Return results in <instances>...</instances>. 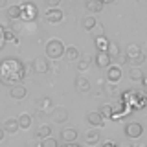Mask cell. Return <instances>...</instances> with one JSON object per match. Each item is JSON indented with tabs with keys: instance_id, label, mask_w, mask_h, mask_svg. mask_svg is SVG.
<instances>
[{
	"instance_id": "26",
	"label": "cell",
	"mask_w": 147,
	"mask_h": 147,
	"mask_svg": "<svg viewBox=\"0 0 147 147\" xmlns=\"http://www.w3.org/2000/svg\"><path fill=\"white\" fill-rule=\"evenodd\" d=\"M2 37L4 40H7V42H17V35L13 30H2Z\"/></svg>"
},
{
	"instance_id": "32",
	"label": "cell",
	"mask_w": 147,
	"mask_h": 147,
	"mask_svg": "<svg viewBox=\"0 0 147 147\" xmlns=\"http://www.w3.org/2000/svg\"><path fill=\"white\" fill-rule=\"evenodd\" d=\"M112 61H116V64L119 66V64H125V63L129 61V59H127V55H125V53H121V52H119V53L116 55V57L112 59Z\"/></svg>"
},
{
	"instance_id": "35",
	"label": "cell",
	"mask_w": 147,
	"mask_h": 147,
	"mask_svg": "<svg viewBox=\"0 0 147 147\" xmlns=\"http://www.w3.org/2000/svg\"><path fill=\"white\" fill-rule=\"evenodd\" d=\"M103 147H116L114 142H103Z\"/></svg>"
},
{
	"instance_id": "33",
	"label": "cell",
	"mask_w": 147,
	"mask_h": 147,
	"mask_svg": "<svg viewBox=\"0 0 147 147\" xmlns=\"http://www.w3.org/2000/svg\"><path fill=\"white\" fill-rule=\"evenodd\" d=\"M107 94L116 96V83H109V81H107Z\"/></svg>"
},
{
	"instance_id": "16",
	"label": "cell",
	"mask_w": 147,
	"mask_h": 147,
	"mask_svg": "<svg viewBox=\"0 0 147 147\" xmlns=\"http://www.w3.org/2000/svg\"><path fill=\"white\" fill-rule=\"evenodd\" d=\"M79 50L76 48V46H64V57L68 59V61H77L79 59Z\"/></svg>"
},
{
	"instance_id": "15",
	"label": "cell",
	"mask_w": 147,
	"mask_h": 147,
	"mask_svg": "<svg viewBox=\"0 0 147 147\" xmlns=\"http://www.w3.org/2000/svg\"><path fill=\"white\" fill-rule=\"evenodd\" d=\"M61 138L66 144H70V142H76V138H77V131L74 127H66L64 131L61 132Z\"/></svg>"
},
{
	"instance_id": "44",
	"label": "cell",
	"mask_w": 147,
	"mask_h": 147,
	"mask_svg": "<svg viewBox=\"0 0 147 147\" xmlns=\"http://www.w3.org/2000/svg\"><path fill=\"white\" fill-rule=\"evenodd\" d=\"M145 147H147V145H145Z\"/></svg>"
},
{
	"instance_id": "11",
	"label": "cell",
	"mask_w": 147,
	"mask_h": 147,
	"mask_svg": "<svg viewBox=\"0 0 147 147\" xmlns=\"http://www.w3.org/2000/svg\"><path fill=\"white\" fill-rule=\"evenodd\" d=\"M76 88L81 94H86V92H90V81L85 76H77L76 77Z\"/></svg>"
},
{
	"instance_id": "36",
	"label": "cell",
	"mask_w": 147,
	"mask_h": 147,
	"mask_svg": "<svg viewBox=\"0 0 147 147\" xmlns=\"http://www.w3.org/2000/svg\"><path fill=\"white\" fill-rule=\"evenodd\" d=\"M63 147H81V145H77L76 142H70V144H66V145H63Z\"/></svg>"
},
{
	"instance_id": "42",
	"label": "cell",
	"mask_w": 147,
	"mask_h": 147,
	"mask_svg": "<svg viewBox=\"0 0 147 147\" xmlns=\"http://www.w3.org/2000/svg\"><path fill=\"white\" fill-rule=\"evenodd\" d=\"M136 147H145V144H142V145H136Z\"/></svg>"
},
{
	"instance_id": "31",
	"label": "cell",
	"mask_w": 147,
	"mask_h": 147,
	"mask_svg": "<svg viewBox=\"0 0 147 147\" xmlns=\"http://www.w3.org/2000/svg\"><path fill=\"white\" fill-rule=\"evenodd\" d=\"M131 61H132V66H140L142 63H145V61H147V57H145L144 53H140V55H136L134 59H131Z\"/></svg>"
},
{
	"instance_id": "14",
	"label": "cell",
	"mask_w": 147,
	"mask_h": 147,
	"mask_svg": "<svg viewBox=\"0 0 147 147\" xmlns=\"http://www.w3.org/2000/svg\"><path fill=\"white\" fill-rule=\"evenodd\" d=\"M94 42H96V50H98V52H107L109 46H110V40L105 35H98L94 39Z\"/></svg>"
},
{
	"instance_id": "22",
	"label": "cell",
	"mask_w": 147,
	"mask_h": 147,
	"mask_svg": "<svg viewBox=\"0 0 147 147\" xmlns=\"http://www.w3.org/2000/svg\"><path fill=\"white\" fill-rule=\"evenodd\" d=\"M142 77H144L142 68L140 66H131V70H129V79L131 81H142Z\"/></svg>"
},
{
	"instance_id": "38",
	"label": "cell",
	"mask_w": 147,
	"mask_h": 147,
	"mask_svg": "<svg viewBox=\"0 0 147 147\" xmlns=\"http://www.w3.org/2000/svg\"><path fill=\"white\" fill-rule=\"evenodd\" d=\"M116 147H134V145H131V144H127V142H123V144H119Z\"/></svg>"
},
{
	"instance_id": "2",
	"label": "cell",
	"mask_w": 147,
	"mask_h": 147,
	"mask_svg": "<svg viewBox=\"0 0 147 147\" xmlns=\"http://www.w3.org/2000/svg\"><path fill=\"white\" fill-rule=\"evenodd\" d=\"M64 55V44L59 39H52L46 44V59H61Z\"/></svg>"
},
{
	"instance_id": "19",
	"label": "cell",
	"mask_w": 147,
	"mask_h": 147,
	"mask_svg": "<svg viewBox=\"0 0 147 147\" xmlns=\"http://www.w3.org/2000/svg\"><path fill=\"white\" fill-rule=\"evenodd\" d=\"M85 142L88 145H98L99 144V132L98 131H88L85 134Z\"/></svg>"
},
{
	"instance_id": "4",
	"label": "cell",
	"mask_w": 147,
	"mask_h": 147,
	"mask_svg": "<svg viewBox=\"0 0 147 147\" xmlns=\"http://www.w3.org/2000/svg\"><path fill=\"white\" fill-rule=\"evenodd\" d=\"M68 118H70V112H68L66 107H53L52 109V121L53 123L61 125V123H64Z\"/></svg>"
},
{
	"instance_id": "5",
	"label": "cell",
	"mask_w": 147,
	"mask_h": 147,
	"mask_svg": "<svg viewBox=\"0 0 147 147\" xmlns=\"http://www.w3.org/2000/svg\"><path fill=\"white\" fill-rule=\"evenodd\" d=\"M142 132H144V125L138 121H131L125 125V134L127 138H132V140H136V138L142 136Z\"/></svg>"
},
{
	"instance_id": "20",
	"label": "cell",
	"mask_w": 147,
	"mask_h": 147,
	"mask_svg": "<svg viewBox=\"0 0 147 147\" xmlns=\"http://www.w3.org/2000/svg\"><path fill=\"white\" fill-rule=\"evenodd\" d=\"M140 53H142V50H140V46H138V44H127V48H125L127 59H134L136 55H140Z\"/></svg>"
},
{
	"instance_id": "25",
	"label": "cell",
	"mask_w": 147,
	"mask_h": 147,
	"mask_svg": "<svg viewBox=\"0 0 147 147\" xmlns=\"http://www.w3.org/2000/svg\"><path fill=\"white\" fill-rule=\"evenodd\" d=\"M7 17L11 18V20H17V18H20V4L9 6V7H7Z\"/></svg>"
},
{
	"instance_id": "27",
	"label": "cell",
	"mask_w": 147,
	"mask_h": 147,
	"mask_svg": "<svg viewBox=\"0 0 147 147\" xmlns=\"http://www.w3.org/2000/svg\"><path fill=\"white\" fill-rule=\"evenodd\" d=\"M99 114H101L103 118H109V119H112V114H114V110H112V105H105V107L99 110Z\"/></svg>"
},
{
	"instance_id": "43",
	"label": "cell",
	"mask_w": 147,
	"mask_h": 147,
	"mask_svg": "<svg viewBox=\"0 0 147 147\" xmlns=\"http://www.w3.org/2000/svg\"><path fill=\"white\" fill-rule=\"evenodd\" d=\"M138 2H140V0H138Z\"/></svg>"
},
{
	"instance_id": "13",
	"label": "cell",
	"mask_w": 147,
	"mask_h": 147,
	"mask_svg": "<svg viewBox=\"0 0 147 147\" xmlns=\"http://www.w3.org/2000/svg\"><path fill=\"white\" fill-rule=\"evenodd\" d=\"M48 59H44V57H37L35 61H33V70L37 74H46L48 72Z\"/></svg>"
},
{
	"instance_id": "23",
	"label": "cell",
	"mask_w": 147,
	"mask_h": 147,
	"mask_svg": "<svg viewBox=\"0 0 147 147\" xmlns=\"http://www.w3.org/2000/svg\"><path fill=\"white\" fill-rule=\"evenodd\" d=\"M17 121H18V127L20 129H30V125H31V121H33V119H31V116L30 114H20V116L17 118Z\"/></svg>"
},
{
	"instance_id": "29",
	"label": "cell",
	"mask_w": 147,
	"mask_h": 147,
	"mask_svg": "<svg viewBox=\"0 0 147 147\" xmlns=\"http://www.w3.org/2000/svg\"><path fill=\"white\" fill-rule=\"evenodd\" d=\"M40 144H42V147H59V144H57V140H55V138H52V136L44 138V140L40 142Z\"/></svg>"
},
{
	"instance_id": "40",
	"label": "cell",
	"mask_w": 147,
	"mask_h": 147,
	"mask_svg": "<svg viewBox=\"0 0 147 147\" xmlns=\"http://www.w3.org/2000/svg\"><path fill=\"white\" fill-rule=\"evenodd\" d=\"M2 42H4V37H2V30H0V46H2Z\"/></svg>"
},
{
	"instance_id": "10",
	"label": "cell",
	"mask_w": 147,
	"mask_h": 147,
	"mask_svg": "<svg viewBox=\"0 0 147 147\" xmlns=\"http://www.w3.org/2000/svg\"><path fill=\"white\" fill-rule=\"evenodd\" d=\"M94 61L99 68H109L110 64H112V59H110V55L107 52H98L96 57H94Z\"/></svg>"
},
{
	"instance_id": "12",
	"label": "cell",
	"mask_w": 147,
	"mask_h": 147,
	"mask_svg": "<svg viewBox=\"0 0 147 147\" xmlns=\"http://www.w3.org/2000/svg\"><path fill=\"white\" fill-rule=\"evenodd\" d=\"M103 116H101L99 112H88V116H86V121H88V125L92 127H103Z\"/></svg>"
},
{
	"instance_id": "30",
	"label": "cell",
	"mask_w": 147,
	"mask_h": 147,
	"mask_svg": "<svg viewBox=\"0 0 147 147\" xmlns=\"http://www.w3.org/2000/svg\"><path fill=\"white\" fill-rule=\"evenodd\" d=\"M119 52H121V50H119V46H118V44H112V42H110L109 50H107V53L110 55V59H114V57H116V55H118Z\"/></svg>"
},
{
	"instance_id": "21",
	"label": "cell",
	"mask_w": 147,
	"mask_h": 147,
	"mask_svg": "<svg viewBox=\"0 0 147 147\" xmlns=\"http://www.w3.org/2000/svg\"><path fill=\"white\" fill-rule=\"evenodd\" d=\"M50 134H52V127H50L48 123H42V125H39V129H37V138L44 140V138H48Z\"/></svg>"
},
{
	"instance_id": "34",
	"label": "cell",
	"mask_w": 147,
	"mask_h": 147,
	"mask_svg": "<svg viewBox=\"0 0 147 147\" xmlns=\"http://www.w3.org/2000/svg\"><path fill=\"white\" fill-rule=\"evenodd\" d=\"M59 2H61V0H46V4H48L50 7H59Z\"/></svg>"
},
{
	"instance_id": "41",
	"label": "cell",
	"mask_w": 147,
	"mask_h": 147,
	"mask_svg": "<svg viewBox=\"0 0 147 147\" xmlns=\"http://www.w3.org/2000/svg\"><path fill=\"white\" fill-rule=\"evenodd\" d=\"M101 2H103V4H107V2H112V0H101Z\"/></svg>"
},
{
	"instance_id": "28",
	"label": "cell",
	"mask_w": 147,
	"mask_h": 147,
	"mask_svg": "<svg viewBox=\"0 0 147 147\" xmlns=\"http://www.w3.org/2000/svg\"><path fill=\"white\" fill-rule=\"evenodd\" d=\"M50 107H52V99L50 98H42L39 101V110H44L46 112V110H50Z\"/></svg>"
},
{
	"instance_id": "18",
	"label": "cell",
	"mask_w": 147,
	"mask_h": 147,
	"mask_svg": "<svg viewBox=\"0 0 147 147\" xmlns=\"http://www.w3.org/2000/svg\"><path fill=\"white\" fill-rule=\"evenodd\" d=\"M86 9L90 13H99V11H103V2L101 0H88L86 2Z\"/></svg>"
},
{
	"instance_id": "37",
	"label": "cell",
	"mask_w": 147,
	"mask_h": 147,
	"mask_svg": "<svg viewBox=\"0 0 147 147\" xmlns=\"http://www.w3.org/2000/svg\"><path fill=\"white\" fill-rule=\"evenodd\" d=\"M142 85L147 88V76H145V74H144V77H142Z\"/></svg>"
},
{
	"instance_id": "9",
	"label": "cell",
	"mask_w": 147,
	"mask_h": 147,
	"mask_svg": "<svg viewBox=\"0 0 147 147\" xmlns=\"http://www.w3.org/2000/svg\"><path fill=\"white\" fill-rule=\"evenodd\" d=\"M26 94H28V90H26V86L24 85H13L11 88H9V96H11L13 99H17V101H20V99H24L26 98Z\"/></svg>"
},
{
	"instance_id": "39",
	"label": "cell",
	"mask_w": 147,
	"mask_h": 147,
	"mask_svg": "<svg viewBox=\"0 0 147 147\" xmlns=\"http://www.w3.org/2000/svg\"><path fill=\"white\" fill-rule=\"evenodd\" d=\"M4 136H6V132H4V129H2V127H0V142H2V140H4Z\"/></svg>"
},
{
	"instance_id": "8",
	"label": "cell",
	"mask_w": 147,
	"mask_h": 147,
	"mask_svg": "<svg viewBox=\"0 0 147 147\" xmlns=\"http://www.w3.org/2000/svg\"><path fill=\"white\" fill-rule=\"evenodd\" d=\"M121 79V68L118 64H110L107 68V81L109 83H118Z\"/></svg>"
},
{
	"instance_id": "3",
	"label": "cell",
	"mask_w": 147,
	"mask_h": 147,
	"mask_svg": "<svg viewBox=\"0 0 147 147\" xmlns=\"http://www.w3.org/2000/svg\"><path fill=\"white\" fill-rule=\"evenodd\" d=\"M37 6L31 2H22L20 4V18L24 22H33L37 18Z\"/></svg>"
},
{
	"instance_id": "6",
	"label": "cell",
	"mask_w": 147,
	"mask_h": 147,
	"mask_svg": "<svg viewBox=\"0 0 147 147\" xmlns=\"http://www.w3.org/2000/svg\"><path fill=\"white\" fill-rule=\"evenodd\" d=\"M63 17H64V13L59 7H48V11H46V15H44V18L50 24H59V22L63 20Z\"/></svg>"
},
{
	"instance_id": "7",
	"label": "cell",
	"mask_w": 147,
	"mask_h": 147,
	"mask_svg": "<svg viewBox=\"0 0 147 147\" xmlns=\"http://www.w3.org/2000/svg\"><path fill=\"white\" fill-rule=\"evenodd\" d=\"M2 129H4V132H6V134H17V132L20 131L17 118H6V119H4Z\"/></svg>"
},
{
	"instance_id": "1",
	"label": "cell",
	"mask_w": 147,
	"mask_h": 147,
	"mask_svg": "<svg viewBox=\"0 0 147 147\" xmlns=\"http://www.w3.org/2000/svg\"><path fill=\"white\" fill-rule=\"evenodd\" d=\"M26 77V68L18 59H4L0 63V81L7 86L18 85Z\"/></svg>"
},
{
	"instance_id": "17",
	"label": "cell",
	"mask_w": 147,
	"mask_h": 147,
	"mask_svg": "<svg viewBox=\"0 0 147 147\" xmlns=\"http://www.w3.org/2000/svg\"><path fill=\"white\" fill-rule=\"evenodd\" d=\"M96 24H98V22H96V17H94V15H88V17H85V18L81 20V28H83L85 31H92V30L96 28Z\"/></svg>"
},
{
	"instance_id": "24",
	"label": "cell",
	"mask_w": 147,
	"mask_h": 147,
	"mask_svg": "<svg viewBox=\"0 0 147 147\" xmlns=\"http://www.w3.org/2000/svg\"><path fill=\"white\" fill-rule=\"evenodd\" d=\"M90 61H92L90 55H83L81 59H77V70H79V72H85L86 68L90 66Z\"/></svg>"
}]
</instances>
